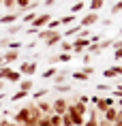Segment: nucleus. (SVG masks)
<instances>
[{"label":"nucleus","mask_w":122,"mask_h":126,"mask_svg":"<svg viewBox=\"0 0 122 126\" xmlns=\"http://www.w3.org/2000/svg\"><path fill=\"white\" fill-rule=\"evenodd\" d=\"M81 73H86L88 77H92V73H94V68L90 66V64H84V68H81Z\"/></svg>","instance_id":"79ce46f5"},{"label":"nucleus","mask_w":122,"mask_h":126,"mask_svg":"<svg viewBox=\"0 0 122 126\" xmlns=\"http://www.w3.org/2000/svg\"><path fill=\"white\" fill-rule=\"evenodd\" d=\"M90 36H92V30H90V28H81L79 34H77L75 39H90Z\"/></svg>","instance_id":"2f4dec72"},{"label":"nucleus","mask_w":122,"mask_h":126,"mask_svg":"<svg viewBox=\"0 0 122 126\" xmlns=\"http://www.w3.org/2000/svg\"><path fill=\"white\" fill-rule=\"evenodd\" d=\"M94 107H96V111L103 115L109 107H116V98H114V96H101V98H99V103H96Z\"/></svg>","instance_id":"39448f33"},{"label":"nucleus","mask_w":122,"mask_h":126,"mask_svg":"<svg viewBox=\"0 0 122 126\" xmlns=\"http://www.w3.org/2000/svg\"><path fill=\"white\" fill-rule=\"evenodd\" d=\"M30 118H32L30 107H21L19 111L13 115V120H11V122H15V124H19V126H28V124H30Z\"/></svg>","instance_id":"f03ea898"},{"label":"nucleus","mask_w":122,"mask_h":126,"mask_svg":"<svg viewBox=\"0 0 122 126\" xmlns=\"http://www.w3.org/2000/svg\"><path fill=\"white\" fill-rule=\"evenodd\" d=\"M116 96V98H122V83L120 81H116V88H114V92H111Z\"/></svg>","instance_id":"c9c22d12"},{"label":"nucleus","mask_w":122,"mask_h":126,"mask_svg":"<svg viewBox=\"0 0 122 126\" xmlns=\"http://www.w3.org/2000/svg\"><path fill=\"white\" fill-rule=\"evenodd\" d=\"M58 47H60V51H62V53H71V49H73L71 41H64V39L60 41V45H58Z\"/></svg>","instance_id":"b1692460"},{"label":"nucleus","mask_w":122,"mask_h":126,"mask_svg":"<svg viewBox=\"0 0 122 126\" xmlns=\"http://www.w3.org/2000/svg\"><path fill=\"white\" fill-rule=\"evenodd\" d=\"M96 21H99V13H92V11H90V13H86L79 19V26L81 28H90V26H94Z\"/></svg>","instance_id":"9d476101"},{"label":"nucleus","mask_w":122,"mask_h":126,"mask_svg":"<svg viewBox=\"0 0 122 126\" xmlns=\"http://www.w3.org/2000/svg\"><path fill=\"white\" fill-rule=\"evenodd\" d=\"M90 60H92V56H90L88 51H84V58H81V62H84V64H88Z\"/></svg>","instance_id":"8fccbe9b"},{"label":"nucleus","mask_w":122,"mask_h":126,"mask_svg":"<svg viewBox=\"0 0 122 126\" xmlns=\"http://www.w3.org/2000/svg\"><path fill=\"white\" fill-rule=\"evenodd\" d=\"M77 103H81V105H88V103H90V96H88V94H81L79 98H77Z\"/></svg>","instance_id":"c03bdc74"},{"label":"nucleus","mask_w":122,"mask_h":126,"mask_svg":"<svg viewBox=\"0 0 122 126\" xmlns=\"http://www.w3.org/2000/svg\"><path fill=\"white\" fill-rule=\"evenodd\" d=\"M21 81V75H19V71H15V68H11V66H0V81Z\"/></svg>","instance_id":"7ed1b4c3"},{"label":"nucleus","mask_w":122,"mask_h":126,"mask_svg":"<svg viewBox=\"0 0 122 126\" xmlns=\"http://www.w3.org/2000/svg\"><path fill=\"white\" fill-rule=\"evenodd\" d=\"M114 60H116V62H120V60H122V49H116V51H114Z\"/></svg>","instance_id":"09e8293b"},{"label":"nucleus","mask_w":122,"mask_h":126,"mask_svg":"<svg viewBox=\"0 0 122 126\" xmlns=\"http://www.w3.org/2000/svg\"><path fill=\"white\" fill-rule=\"evenodd\" d=\"M7 126H19V124H15V122H11V120H9V124Z\"/></svg>","instance_id":"4d7b16f0"},{"label":"nucleus","mask_w":122,"mask_h":126,"mask_svg":"<svg viewBox=\"0 0 122 126\" xmlns=\"http://www.w3.org/2000/svg\"><path fill=\"white\" fill-rule=\"evenodd\" d=\"M58 75V71H56V66H52V68H47V71H43V79H52V77H56Z\"/></svg>","instance_id":"cd10ccee"},{"label":"nucleus","mask_w":122,"mask_h":126,"mask_svg":"<svg viewBox=\"0 0 122 126\" xmlns=\"http://www.w3.org/2000/svg\"><path fill=\"white\" fill-rule=\"evenodd\" d=\"M2 90H4V81H0V92H2Z\"/></svg>","instance_id":"13d9d810"},{"label":"nucleus","mask_w":122,"mask_h":126,"mask_svg":"<svg viewBox=\"0 0 122 126\" xmlns=\"http://www.w3.org/2000/svg\"><path fill=\"white\" fill-rule=\"evenodd\" d=\"M79 30H81V26H79V24H75L73 28H67V30L62 32V39H75V36L79 34Z\"/></svg>","instance_id":"4468645a"},{"label":"nucleus","mask_w":122,"mask_h":126,"mask_svg":"<svg viewBox=\"0 0 122 126\" xmlns=\"http://www.w3.org/2000/svg\"><path fill=\"white\" fill-rule=\"evenodd\" d=\"M111 13H122V0H118L114 7H111Z\"/></svg>","instance_id":"37998d69"},{"label":"nucleus","mask_w":122,"mask_h":126,"mask_svg":"<svg viewBox=\"0 0 122 126\" xmlns=\"http://www.w3.org/2000/svg\"><path fill=\"white\" fill-rule=\"evenodd\" d=\"M52 21V13H41V15H36V19L30 24V28H28L26 32L28 34H36L39 30H43V28H47V24Z\"/></svg>","instance_id":"f257e3e1"},{"label":"nucleus","mask_w":122,"mask_h":126,"mask_svg":"<svg viewBox=\"0 0 122 126\" xmlns=\"http://www.w3.org/2000/svg\"><path fill=\"white\" fill-rule=\"evenodd\" d=\"M54 92H58V94H69V92H71V83H62V86H54Z\"/></svg>","instance_id":"bb28decb"},{"label":"nucleus","mask_w":122,"mask_h":126,"mask_svg":"<svg viewBox=\"0 0 122 126\" xmlns=\"http://www.w3.org/2000/svg\"><path fill=\"white\" fill-rule=\"evenodd\" d=\"M96 92H114V88L107 86V83H99L96 86Z\"/></svg>","instance_id":"4c0bfd02"},{"label":"nucleus","mask_w":122,"mask_h":126,"mask_svg":"<svg viewBox=\"0 0 122 126\" xmlns=\"http://www.w3.org/2000/svg\"><path fill=\"white\" fill-rule=\"evenodd\" d=\"M103 7H105V0H90V7H88V11L96 13V11H101Z\"/></svg>","instance_id":"a211bd4d"},{"label":"nucleus","mask_w":122,"mask_h":126,"mask_svg":"<svg viewBox=\"0 0 122 126\" xmlns=\"http://www.w3.org/2000/svg\"><path fill=\"white\" fill-rule=\"evenodd\" d=\"M71 109H73L75 113L84 115V118H86V113H88V105H81V103H71Z\"/></svg>","instance_id":"2eb2a0df"},{"label":"nucleus","mask_w":122,"mask_h":126,"mask_svg":"<svg viewBox=\"0 0 122 126\" xmlns=\"http://www.w3.org/2000/svg\"><path fill=\"white\" fill-rule=\"evenodd\" d=\"M99 45H101V49H103V51H105L107 47H111V45H114V39H103L101 43H99Z\"/></svg>","instance_id":"58836bf2"},{"label":"nucleus","mask_w":122,"mask_h":126,"mask_svg":"<svg viewBox=\"0 0 122 126\" xmlns=\"http://www.w3.org/2000/svg\"><path fill=\"white\" fill-rule=\"evenodd\" d=\"M56 32H58V30H49V28H45V30H39V32H36V41H43V43H45V41H49Z\"/></svg>","instance_id":"ddd939ff"},{"label":"nucleus","mask_w":122,"mask_h":126,"mask_svg":"<svg viewBox=\"0 0 122 126\" xmlns=\"http://www.w3.org/2000/svg\"><path fill=\"white\" fill-rule=\"evenodd\" d=\"M69 24H75V15H64V17H60V26H69Z\"/></svg>","instance_id":"c85d7f7f"},{"label":"nucleus","mask_w":122,"mask_h":126,"mask_svg":"<svg viewBox=\"0 0 122 126\" xmlns=\"http://www.w3.org/2000/svg\"><path fill=\"white\" fill-rule=\"evenodd\" d=\"M86 51H88L90 56H99V53H103V49H101V45H99V43H96V45H92V43H90Z\"/></svg>","instance_id":"393cba45"},{"label":"nucleus","mask_w":122,"mask_h":126,"mask_svg":"<svg viewBox=\"0 0 122 126\" xmlns=\"http://www.w3.org/2000/svg\"><path fill=\"white\" fill-rule=\"evenodd\" d=\"M67 79H69L67 71H58V75L54 77V86H62V83H67Z\"/></svg>","instance_id":"dca6fc26"},{"label":"nucleus","mask_w":122,"mask_h":126,"mask_svg":"<svg viewBox=\"0 0 122 126\" xmlns=\"http://www.w3.org/2000/svg\"><path fill=\"white\" fill-rule=\"evenodd\" d=\"M103 77H105V79H116V73L111 68H105V71H103Z\"/></svg>","instance_id":"ea45409f"},{"label":"nucleus","mask_w":122,"mask_h":126,"mask_svg":"<svg viewBox=\"0 0 122 126\" xmlns=\"http://www.w3.org/2000/svg\"><path fill=\"white\" fill-rule=\"evenodd\" d=\"M7 47H9V51H19V49H21V43H19V41H11Z\"/></svg>","instance_id":"473e14b6"},{"label":"nucleus","mask_w":122,"mask_h":126,"mask_svg":"<svg viewBox=\"0 0 122 126\" xmlns=\"http://www.w3.org/2000/svg\"><path fill=\"white\" fill-rule=\"evenodd\" d=\"M116 115H118V107H109L101 118L105 120V122H109V124H114V122H116Z\"/></svg>","instance_id":"f8f14e48"},{"label":"nucleus","mask_w":122,"mask_h":126,"mask_svg":"<svg viewBox=\"0 0 122 126\" xmlns=\"http://www.w3.org/2000/svg\"><path fill=\"white\" fill-rule=\"evenodd\" d=\"M49 94V88H41V90H34V94H32V98H34V103L36 100H41V98H45Z\"/></svg>","instance_id":"412c9836"},{"label":"nucleus","mask_w":122,"mask_h":126,"mask_svg":"<svg viewBox=\"0 0 122 126\" xmlns=\"http://www.w3.org/2000/svg\"><path fill=\"white\" fill-rule=\"evenodd\" d=\"M47 28H49V30H58V28H60V19H52L47 24Z\"/></svg>","instance_id":"a19ab883"},{"label":"nucleus","mask_w":122,"mask_h":126,"mask_svg":"<svg viewBox=\"0 0 122 126\" xmlns=\"http://www.w3.org/2000/svg\"><path fill=\"white\" fill-rule=\"evenodd\" d=\"M32 88H34V81L32 79H21L19 81V90H21V92H32Z\"/></svg>","instance_id":"f3484780"},{"label":"nucleus","mask_w":122,"mask_h":126,"mask_svg":"<svg viewBox=\"0 0 122 126\" xmlns=\"http://www.w3.org/2000/svg\"><path fill=\"white\" fill-rule=\"evenodd\" d=\"M21 13L24 11H13V13H4V15H0V24H4V26H13V24H17V19L21 17Z\"/></svg>","instance_id":"423d86ee"},{"label":"nucleus","mask_w":122,"mask_h":126,"mask_svg":"<svg viewBox=\"0 0 122 126\" xmlns=\"http://www.w3.org/2000/svg\"><path fill=\"white\" fill-rule=\"evenodd\" d=\"M71 56L73 53H58V56H52L49 62H71Z\"/></svg>","instance_id":"6ab92c4d"},{"label":"nucleus","mask_w":122,"mask_h":126,"mask_svg":"<svg viewBox=\"0 0 122 126\" xmlns=\"http://www.w3.org/2000/svg\"><path fill=\"white\" fill-rule=\"evenodd\" d=\"M49 120H52V126H62V115L58 113H49Z\"/></svg>","instance_id":"7c9ffc66"},{"label":"nucleus","mask_w":122,"mask_h":126,"mask_svg":"<svg viewBox=\"0 0 122 126\" xmlns=\"http://www.w3.org/2000/svg\"><path fill=\"white\" fill-rule=\"evenodd\" d=\"M9 43H11V39H9V36H4V39H0V45H2V47H7Z\"/></svg>","instance_id":"603ef678"},{"label":"nucleus","mask_w":122,"mask_h":126,"mask_svg":"<svg viewBox=\"0 0 122 126\" xmlns=\"http://www.w3.org/2000/svg\"><path fill=\"white\" fill-rule=\"evenodd\" d=\"M36 126H52V120H49V115H41V120L36 122Z\"/></svg>","instance_id":"f704fd0d"},{"label":"nucleus","mask_w":122,"mask_h":126,"mask_svg":"<svg viewBox=\"0 0 122 126\" xmlns=\"http://www.w3.org/2000/svg\"><path fill=\"white\" fill-rule=\"evenodd\" d=\"M99 98H101V96H90V103H92V105H96V103H99Z\"/></svg>","instance_id":"864d4df0"},{"label":"nucleus","mask_w":122,"mask_h":126,"mask_svg":"<svg viewBox=\"0 0 122 126\" xmlns=\"http://www.w3.org/2000/svg\"><path fill=\"white\" fill-rule=\"evenodd\" d=\"M0 4H2V0H0Z\"/></svg>","instance_id":"680f3d73"},{"label":"nucleus","mask_w":122,"mask_h":126,"mask_svg":"<svg viewBox=\"0 0 122 126\" xmlns=\"http://www.w3.org/2000/svg\"><path fill=\"white\" fill-rule=\"evenodd\" d=\"M111 71L116 73V77H122V66H120V64H114V66H111Z\"/></svg>","instance_id":"a18cd8bd"},{"label":"nucleus","mask_w":122,"mask_h":126,"mask_svg":"<svg viewBox=\"0 0 122 126\" xmlns=\"http://www.w3.org/2000/svg\"><path fill=\"white\" fill-rule=\"evenodd\" d=\"M111 47H114V51H116V49H122V39L114 41V45H111Z\"/></svg>","instance_id":"3c124183"},{"label":"nucleus","mask_w":122,"mask_h":126,"mask_svg":"<svg viewBox=\"0 0 122 126\" xmlns=\"http://www.w3.org/2000/svg\"><path fill=\"white\" fill-rule=\"evenodd\" d=\"M60 41H62V32H56L49 41H45V45H47V47H54V45H60Z\"/></svg>","instance_id":"4be33fe9"},{"label":"nucleus","mask_w":122,"mask_h":126,"mask_svg":"<svg viewBox=\"0 0 122 126\" xmlns=\"http://www.w3.org/2000/svg\"><path fill=\"white\" fill-rule=\"evenodd\" d=\"M71 79H77V81H88L90 77L86 73H81V71H73V73H71Z\"/></svg>","instance_id":"5701e85b"},{"label":"nucleus","mask_w":122,"mask_h":126,"mask_svg":"<svg viewBox=\"0 0 122 126\" xmlns=\"http://www.w3.org/2000/svg\"><path fill=\"white\" fill-rule=\"evenodd\" d=\"M116 105H118V109H122V98H118V103H116Z\"/></svg>","instance_id":"6e6d98bb"},{"label":"nucleus","mask_w":122,"mask_h":126,"mask_svg":"<svg viewBox=\"0 0 122 126\" xmlns=\"http://www.w3.org/2000/svg\"><path fill=\"white\" fill-rule=\"evenodd\" d=\"M2 98H4V92H0V103H2Z\"/></svg>","instance_id":"bf43d9fd"},{"label":"nucleus","mask_w":122,"mask_h":126,"mask_svg":"<svg viewBox=\"0 0 122 126\" xmlns=\"http://www.w3.org/2000/svg\"><path fill=\"white\" fill-rule=\"evenodd\" d=\"M30 2H32V0H15V7L17 9H28Z\"/></svg>","instance_id":"e433bc0d"},{"label":"nucleus","mask_w":122,"mask_h":126,"mask_svg":"<svg viewBox=\"0 0 122 126\" xmlns=\"http://www.w3.org/2000/svg\"><path fill=\"white\" fill-rule=\"evenodd\" d=\"M71 45H73L71 53H84L86 49H88V45H90V39H73Z\"/></svg>","instance_id":"0eeeda50"},{"label":"nucleus","mask_w":122,"mask_h":126,"mask_svg":"<svg viewBox=\"0 0 122 126\" xmlns=\"http://www.w3.org/2000/svg\"><path fill=\"white\" fill-rule=\"evenodd\" d=\"M69 103L64 96H58V98H54V103H52V113H58V115H62V113H67L69 109Z\"/></svg>","instance_id":"20e7f679"},{"label":"nucleus","mask_w":122,"mask_h":126,"mask_svg":"<svg viewBox=\"0 0 122 126\" xmlns=\"http://www.w3.org/2000/svg\"><path fill=\"white\" fill-rule=\"evenodd\" d=\"M19 60V51H4L2 53V58H0V66H9L11 62H17Z\"/></svg>","instance_id":"1a4fd4ad"},{"label":"nucleus","mask_w":122,"mask_h":126,"mask_svg":"<svg viewBox=\"0 0 122 126\" xmlns=\"http://www.w3.org/2000/svg\"><path fill=\"white\" fill-rule=\"evenodd\" d=\"M56 4V0H45V7H54Z\"/></svg>","instance_id":"5fc2aeb1"},{"label":"nucleus","mask_w":122,"mask_h":126,"mask_svg":"<svg viewBox=\"0 0 122 126\" xmlns=\"http://www.w3.org/2000/svg\"><path fill=\"white\" fill-rule=\"evenodd\" d=\"M19 19H21V21H19L21 26H24V24H32V21L36 19V11H30V13H26V15H21Z\"/></svg>","instance_id":"aec40b11"},{"label":"nucleus","mask_w":122,"mask_h":126,"mask_svg":"<svg viewBox=\"0 0 122 126\" xmlns=\"http://www.w3.org/2000/svg\"><path fill=\"white\" fill-rule=\"evenodd\" d=\"M34 105H36V109H39V111L43 113V115H49V113H52V103H49V100L41 98V100H36Z\"/></svg>","instance_id":"9b49d317"},{"label":"nucleus","mask_w":122,"mask_h":126,"mask_svg":"<svg viewBox=\"0 0 122 126\" xmlns=\"http://www.w3.org/2000/svg\"><path fill=\"white\" fill-rule=\"evenodd\" d=\"M26 96H28V92H21V90H17V92L11 96V103H19V100H21V98H26Z\"/></svg>","instance_id":"c756f323"},{"label":"nucleus","mask_w":122,"mask_h":126,"mask_svg":"<svg viewBox=\"0 0 122 126\" xmlns=\"http://www.w3.org/2000/svg\"><path fill=\"white\" fill-rule=\"evenodd\" d=\"M81 9H84V0H81V2H75V4L69 9V11H71V15H75V13H79Z\"/></svg>","instance_id":"72a5a7b5"},{"label":"nucleus","mask_w":122,"mask_h":126,"mask_svg":"<svg viewBox=\"0 0 122 126\" xmlns=\"http://www.w3.org/2000/svg\"><path fill=\"white\" fill-rule=\"evenodd\" d=\"M101 34H92V36H90V43H92V45H96V43H101Z\"/></svg>","instance_id":"de8ad7c7"},{"label":"nucleus","mask_w":122,"mask_h":126,"mask_svg":"<svg viewBox=\"0 0 122 126\" xmlns=\"http://www.w3.org/2000/svg\"><path fill=\"white\" fill-rule=\"evenodd\" d=\"M17 32H21V24H13V26L7 28V36H9V39H11L13 34H17Z\"/></svg>","instance_id":"a878e982"},{"label":"nucleus","mask_w":122,"mask_h":126,"mask_svg":"<svg viewBox=\"0 0 122 126\" xmlns=\"http://www.w3.org/2000/svg\"><path fill=\"white\" fill-rule=\"evenodd\" d=\"M75 2H81V0H75Z\"/></svg>","instance_id":"052dcab7"},{"label":"nucleus","mask_w":122,"mask_h":126,"mask_svg":"<svg viewBox=\"0 0 122 126\" xmlns=\"http://www.w3.org/2000/svg\"><path fill=\"white\" fill-rule=\"evenodd\" d=\"M34 73H36V62H34V60H28V62H21L19 64V75L32 77Z\"/></svg>","instance_id":"6e6552de"},{"label":"nucleus","mask_w":122,"mask_h":126,"mask_svg":"<svg viewBox=\"0 0 122 126\" xmlns=\"http://www.w3.org/2000/svg\"><path fill=\"white\" fill-rule=\"evenodd\" d=\"M2 7L4 9H13L15 7V0H2Z\"/></svg>","instance_id":"49530a36"}]
</instances>
